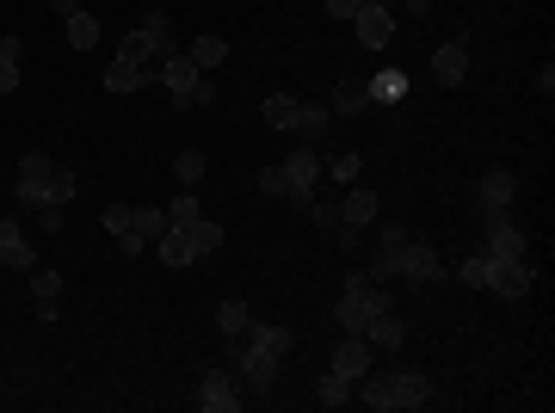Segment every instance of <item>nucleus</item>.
I'll return each mask as SVG.
<instances>
[{
	"instance_id": "1",
	"label": "nucleus",
	"mask_w": 555,
	"mask_h": 413,
	"mask_svg": "<svg viewBox=\"0 0 555 413\" xmlns=\"http://www.w3.org/2000/svg\"><path fill=\"white\" fill-rule=\"evenodd\" d=\"M229 364L241 370V383H247L253 395L278 389V370H284V358H278V352H266L259 340H247V333H235V340H229Z\"/></svg>"
},
{
	"instance_id": "2",
	"label": "nucleus",
	"mask_w": 555,
	"mask_h": 413,
	"mask_svg": "<svg viewBox=\"0 0 555 413\" xmlns=\"http://www.w3.org/2000/svg\"><path fill=\"white\" fill-rule=\"evenodd\" d=\"M198 407H204V413H241V407H247L241 370H235V364H210L204 377H198Z\"/></svg>"
},
{
	"instance_id": "3",
	"label": "nucleus",
	"mask_w": 555,
	"mask_h": 413,
	"mask_svg": "<svg viewBox=\"0 0 555 413\" xmlns=\"http://www.w3.org/2000/svg\"><path fill=\"white\" fill-rule=\"evenodd\" d=\"M155 81L167 87L173 111H192V105H198V81H204V74H198V62L185 56V50H167V56L155 62Z\"/></svg>"
},
{
	"instance_id": "4",
	"label": "nucleus",
	"mask_w": 555,
	"mask_h": 413,
	"mask_svg": "<svg viewBox=\"0 0 555 413\" xmlns=\"http://www.w3.org/2000/svg\"><path fill=\"white\" fill-rule=\"evenodd\" d=\"M167 50H173V19H167L161 7L148 13V19L124 37V44H118V56H124V62H161Z\"/></svg>"
},
{
	"instance_id": "5",
	"label": "nucleus",
	"mask_w": 555,
	"mask_h": 413,
	"mask_svg": "<svg viewBox=\"0 0 555 413\" xmlns=\"http://www.w3.org/2000/svg\"><path fill=\"white\" fill-rule=\"evenodd\" d=\"M50 173H56V161L44 155V148H31V155L19 161V185H13L19 210H44L50 204Z\"/></svg>"
},
{
	"instance_id": "6",
	"label": "nucleus",
	"mask_w": 555,
	"mask_h": 413,
	"mask_svg": "<svg viewBox=\"0 0 555 413\" xmlns=\"http://www.w3.org/2000/svg\"><path fill=\"white\" fill-rule=\"evenodd\" d=\"M438 278H444V253H438V241L407 235V247H401V284H438Z\"/></svg>"
},
{
	"instance_id": "7",
	"label": "nucleus",
	"mask_w": 555,
	"mask_h": 413,
	"mask_svg": "<svg viewBox=\"0 0 555 413\" xmlns=\"http://www.w3.org/2000/svg\"><path fill=\"white\" fill-rule=\"evenodd\" d=\"M352 37H358V50H389L395 44V7L364 0V7L352 13Z\"/></svg>"
},
{
	"instance_id": "8",
	"label": "nucleus",
	"mask_w": 555,
	"mask_h": 413,
	"mask_svg": "<svg viewBox=\"0 0 555 413\" xmlns=\"http://www.w3.org/2000/svg\"><path fill=\"white\" fill-rule=\"evenodd\" d=\"M401 247H407V229H401V222H389V229L377 235V247H370L364 278H370V284H395V278H401Z\"/></svg>"
},
{
	"instance_id": "9",
	"label": "nucleus",
	"mask_w": 555,
	"mask_h": 413,
	"mask_svg": "<svg viewBox=\"0 0 555 413\" xmlns=\"http://www.w3.org/2000/svg\"><path fill=\"white\" fill-rule=\"evenodd\" d=\"M284 179H290V204L296 210H309L315 204V179H321V148H296V155L284 161Z\"/></svg>"
},
{
	"instance_id": "10",
	"label": "nucleus",
	"mask_w": 555,
	"mask_h": 413,
	"mask_svg": "<svg viewBox=\"0 0 555 413\" xmlns=\"http://www.w3.org/2000/svg\"><path fill=\"white\" fill-rule=\"evenodd\" d=\"M488 290L500 303H525L531 296V259H494L488 266Z\"/></svg>"
},
{
	"instance_id": "11",
	"label": "nucleus",
	"mask_w": 555,
	"mask_h": 413,
	"mask_svg": "<svg viewBox=\"0 0 555 413\" xmlns=\"http://www.w3.org/2000/svg\"><path fill=\"white\" fill-rule=\"evenodd\" d=\"M488 259H525V229L506 216V210H488V241H481Z\"/></svg>"
},
{
	"instance_id": "12",
	"label": "nucleus",
	"mask_w": 555,
	"mask_h": 413,
	"mask_svg": "<svg viewBox=\"0 0 555 413\" xmlns=\"http://www.w3.org/2000/svg\"><path fill=\"white\" fill-rule=\"evenodd\" d=\"M364 272H346V290H340V303H333V321H340V333H364L370 309H364Z\"/></svg>"
},
{
	"instance_id": "13",
	"label": "nucleus",
	"mask_w": 555,
	"mask_h": 413,
	"mask_svg": "<svg viewBox=\"0 0 555 413\" xmlns=\"http://www.w3.org/2000/svg\"><path fill=\"white\" fill-rule=\"evenodd\" d=\"M432 401V377H426V370H389V413L401 407H426Z\"/></svg>"
},
{
	"instance_id": "14",
	"label": "nucleus",
	"mask_w": 555,
	"mask_h": 413,
	"mask_svg": "<svg viewBox=\"0 0 555 413\" xmlns=\"http://www.w3.org/2000/svg\"><path fill=\"white\" fill-rule=\"evenodd\" d=\"M31 309H37V321L62 315V272L56 266H31Z\"/></svg>"
},
{
	"instance_id": "15",
	"label": "nucleus",
	"mask_w": 555,
	"mask_h": 413,
	"mask_svg": "<svg viewBox=\"0 0 555 413\" xmlns=\"http://www.w3.org/2000/svg\"><path fill=\"white\" fill-rule=\"evenodd\" d=\"M370 364H377V352H370V340H364V333H346V340L340 346H333V358H327V370H340V377H364V370Z\"/></svg>"
},
{
	"instance_id": "16",
	"label": "nucleus",
	"mask_w": 555,
	"mask_h": 413,
	"mask_svg": "<svg viewBox=\"0 0 555 413\" xmlns=\"http://www.w3.org/2000/svg\"><path fill=\"white\" fill-rule=\"evenodd\" d=\"M148 81H155V62H124V56H111L105 68V93H148Z\"/></svg>"
},
{
	"instance_id": "17",
	"label": "nucleus",
	"mask_w": 555,
	"mask_h": 413,
	"mask_svg": "<svg viewBox=\"0 0 555 413\" xmlns=\"http://www.w3.org/2000/svg\"><path fill=\"white\" fill-rule=\"evenodd\" d=\"M463 74H469V44L463 37H451L444 50H432V81L438 87H463Z\"/></svg>"
},
{
	"instance_id": "18",
	"label": "nucleus",
	"mask_w": 555,
	"mask_h": 413,
	"mask_svg": "<svg viewBox=\"0 0 555 413\" xmlns=\"http://www.w3.org/2000/svg\"><path fill=\"white\" fill-rule=\"evenodd\" d=\"M377 210H383V198L370 192V185H346V192H340V222H352V229H370Z\"/></svg>"
},
{
	"instance_id": "19",
	"label": "nucleus",
	"mask_w": 555,
	"mask_h": 413,
	"mask_svg": "<svg viewBox=\"0 0 555 413\" xmlns=\"http://www.w3.org/2000/svg\"><path fill=\"white\" fill-rule=\"evenodd\" d=\"M364 340H370V352H401V346H407V327H401L395 309H383V315L364 321Z\"/></svg>"
},
{
	"instance_id": "20",
	"label": "nucleus",
	"mask_w": 555,
	"mask_h": 413,
	"mask_svg": "<svg viewBox=\"0 0 555 413\" xmlns=\"http://www.w3.org/2000/svg\"><path fill=\"white\" fill-rule=\"evenodd\" d=\"M155 253H161V266L185 272V266L198 259V247H192V229H173V222H167V229H161V241H155Z\"/></svg>"
},
{
	"instance_id": "21",
	"label": "nucleus",
	"mask_w": 555,
	"mask_h": 413,
	"mask_svg": "<svg viewBox=\"0 0 555 413\" xmlns=\"http://www.w3.org/2000/svg\"><path fill=\"white\" fill-rule=\"evenodd\" d=\"M512 192H518L512 167H488V173H481V210H512Z\"/></svg>"
},
{
	"instance_id": "22",
	"label": "nucleus",
	"mask_w": 555,
	"mask_h": 413,
	"mask_svg": "<svg viewBox=\"0 0 555 413\" xmlns=\"http://www.w3.org/2000/svg\"><path fill=\"white\" fill-rule=\"evenodd\" d=\"M327 124H333V111H327V105L296 99V130H303V142H309V148H327Z\"/></svg>"
},
{
	"instance_id": "23",
	"label": "nucleus",
	"mask_w": 555,
	"mask_h": 413,
	"mask_svg": "<svg viewBox=\"0 0 555 413\" xmlns=\"http://www.w3.org/2000/svg\"><path fill=\"white\" fill-rule=\"evenodd\" d=\"M364 87H370V105H395V99H407V74L401 68H377Z\"/></svg>"
},
{
	"instance_id": "24",
	"label": "nucleus",
	"mask_w": 555,
	"mask_h": 413,
	"mask_svg": "<svg viewBox=\"0 0 555 413\" xmlns=\"http://www.w3.org/2000/svg\"><path fill=\"white\" fill-rule=\"evenodd\" d=\"M62 31H68V50H99V19L81 7V13H68L62 19Z\"/></svg>"
},
{
	"instance_id": "25",
	"label": "nucleus",
	"mask_w": 555,
	"mask_h": 413,
	"mask_svg": "<svg viewBox=\"0 0 555 413\" xmlns=\"http://www.w3.org/2000/svg\"><path fill=\"white\" fill-rule=\"evenodd\" d=\"M253 327V309H247V296H229V303L216 309V333L222 340H235V333H247Z\"/></svg>"
},
{
	"instance_id": "26",
	"label": "nucleus",
	"mask_w": 555,
	"mask_h": 413,
	"mask_svg": "<svg viewBox=\"0 0 555 413\" xmlns=\"http://www.w3.org/2000/svg\"><path fill=\"white\" fill-rule=\"evenodd\" d=\"M185 56L198 62V74H210V68H222V62H229V37H216V31H204V37H198V44L185 50Z\"/></svg>"
},
{
	"instance_id": "27",
	"label": "nucleus",
	"mask_w": 555,
	"mask_h": 413,
	"mask_svg": "<svg viewBox=\"0 0 555 413\" xmlns=\"http://www.w3.org/2000/svg\"><path fill=\"white\" fill-rule=\"evenodd\" d=\"M333 118H358V111H370V87L364 81H340V93H333Z\"/></svg>"
},
{
	"instance_id": "28",
	"label": "nucleus",
	"mask_w": 555,
	"mask_h": 413,
	"mask_svg": "<svg viewBox=\"0 0 555 413\" xmlns=\"http://www.w3.org/2000/svg\"><path fill=\"white\" fill-rule=\"evenodd\" d=\"M321 173H327V179H333V185H340V192H346V185H358L364 161H358L352 148H346V155H321Z\"/></svg>"
},
{
	"instance_id": "29",
	"label": "nucleus",
	"mask_w": 555,
	"mask_h": 413,
	"mask_svg": "<svg viewBox=\"0 0 555 413\" xmlns=\"http://www.w3.org/2000/svg\"><path fill=\"white\" fill-rule=\"evenodd\" d=\"M315 401H321V407H346V401H352V377H340V370H321Z\"/></svg>"
},
{
	"instance_id": "30",
	"label": "nucleus",
	"mask_w": 555,
	"mask_h": 413,
	"mask_svg": "<svg viewBox=\"0 0 555 413\" xmlns=\"http://www.w3.org/2000/svg\"><path fill=\"white\" fill-rule=\"evenodd\" d=\"M173 173H179V185H185V192H198V179L210 173V161H204V148H179V161H173Z\"/></svg>"
},
{
	"instance_id": "31",
	"label": "nucleus",
	"mask_w": 555,
	"mask_h": 413,
	"mask_svg": "<svg viewBox=\"0 0 555 413\" xmlns=\"http://www.w3.org/2000/svg\"><path fill=\"white\" fill-rule=\"evenodd\" d=\"M247 340H259V346L278 352V358H290V352H296V333H290V327H259V321H253V327H247Z\"/></svg>"
},
{
	"instance_id": "32",
	"label": "nucleus",
	"mask_w": 555,
	"mask_h": 413,
	"mask_svg": "<svg viewBox=\"0 0 555 413\" xmlns=\"http://www.w3.org/2000/svg\"><path fill=\"white\" fill-rule=\"evenodd\" d=\"M488 266H494L488 253H469L463 266H457V284H463V290H488Z\"/></svg>"
},
{
	"instance_id": "33",
	"label": "nucleus",
	"mask_w": 555,
	"mask_h": 413,
	"mask_svg": "<svg viewBox=\"0 0 555 413\" xmlns=\"http://www.w3.org/2000/svg\"><path fill=\"white\" fill-rule=\"evenodd\" d=\"M266 124L272 130H296V93H272L266 99Z\"/></svg>"
},
{
	"instance_id": "34",
	"label": "nucleus",
	"mask_w": 555,
	"mask_h": 413,
	"mask_svg": "<svg viewBox=\"0 0 555 413\" xmlns=\"http://www.w3.org/2000/svg\"><path fill=\"white\" fill-rule=\"evenodd\" d=\"M192 247H198V259H210V253L222 247V222H210V216H198V222H192Z\"/></svg>"
},
{
	"instance_id": "35",
	"label": "nucleus",
	"mask_w": 555,
	"mask_h": 413,
	"mask_svg": "<svg viewBox=\"0 0 555 413\" xmlns=\"http://www.w3.org/2000/svg\"><path fill=\"white\" fill-rule=\"evenodd\" d=\"M259 198H290V179H284V167H259Z\"/></svg>"
},
{
	"instance_id": "36",
	"label": "nucleus",
	"mask_w": 555,
	"mask_h": 413,
	"mask_svg": "<svg viewBox=\"0 0 555 413\" xmlns=\"http://www.w3.org/2000/svg\"><path fill=\"white\" fill-rule=\"evenodd\" d=\"M167 222H173V229H192V222H198V198H192V192L173 198V204H167Z\"/></svg>"
},
{
	"instance_id": "37",
	"label": "nucleus",
	"mask_w": 555,
	"mask_h": 413,
	"mask_svg": "<svg viewBox=\"0 0 555 413\" xmlns=\"http://www.w3.org/2000/svg\"><path fill=\"white\" fill-rule=\"evenodd\" d=\"M99 222H105V235L118 241V235L130 229V204H105V210H99Z\"/></svg>"
},
{
	"instance_id": "38",
	"label": "nucleus",
	"mask_w": 555,
	"mask_h": 413,
	"mask_svg": "<svg viewBox=\"0 0 555 413\" xmlns=\"http://www.w3.org/2000/svg\"><path fill=\"white\" fill-rule=\"evenodd\" d=\"M68 198H74V173H68V167H56V173H50V204H62V210H68Z\"/></svg>"
},
{
	"instance_id": "39",
	"label": "nucleus",
	"mask_w": 555,
	"mask_h": 413,
	"mask_svg": "<svg viewBox=\"0 0 555 413\" xmlns=\"http://www.w3.org/2000/svg\"><path fill=\"white\" fill-rule=\"evenodd\" d=\"M309 222H315V229H340V198H333V204H309Z\"/></svg>"
},
{
	"instance_id": "40",
	"label": "nucleus",
	"mask_w": 555,
	"mask_h": 413,
	"mask_svg": "<svg viewBox=\"0 0 555 413\" xmlns=\"http://www.w3.org/2000/svg\"><path fill=\"white\" fill-rule=\"evenodd\" d=\"M7 266H13V272H25V278H31V266H37V247H31V241H19V247H13V253H7Z\"/></svg>"
},
{
	"instance_id": "41",
	"label": "nucleus",
	"mask_w": 555,
	"mask_h": 413,
	"mask_svg": "<svg viewBox=\"0 0 555 413\" xmlns=\"http://www.w3.org/2000/svg\"><path fill=\"white\" fill-rule=\"evenodd\" d=\"M7 93H19V62L0 56V99H7Z\"/></svg>"
},
{
	"instance_id": "42",
	"label": "nucleus",
	"mask_w": 555,
	"mask_h": 413,
	"mask_svg": "<svg viewBox=\"0 0 555 413\" xmlns=\"http://www.w3.org/2000/svg\"><path fill=\"white\" fill-rule=\"evenodd\" d=\"M19 241H25V229H19V216H0V247H7V253H13Z\"/></svg>"
},
{
	"instance_id": "43",
	"label": "nucleus",
	"mask_w": 555,
	"mask_h": 413,
	"mask_svg": "<svg viewBox=\"0 0 555 413\" xmlns=\"http://www.w3.org/2000/svg\"><path fill=\"white\" fill-rule=\"evenodd\" d=\"M321 7H327V19H346L352 25V13L364 7V0H321Z\"/></svg>"
},
{
	"instance_id": "44",
	"label": "nucleus",
	"mask_w": 555,
	"mask_h": 413,
	"mask_svg": "<svg viewBox=\"0 0 555 413\" xmlns=\"http://www.w3.org/2000/svg\"><path fill=\"white\" fill-rule=\"evenodd\" d=\"M37 229L56 235V229H62V204H44V210H37Z\"/></svg>"
},
{
	"instance_id": "45",
	"label": "nucleus",
	"mask_w": 555,
	"mask_h": 413,
	"mask_svg": "<svg viewBox=\"0 0 555 413\" xmlns=\"http://www.w3.org/2000/svg\"><path fill=\"white\" fill-rule=\"evenodd\" d=\"M50 13H56V19H68V13H81V0H50Z\"/></svg>"
},
{
	"instance_id": "46",
	"label": "nucleus",
	"mask_w": 555,
	"mask_h": 413,
	"mask_svg": "<svg viewBox=\"0 0 555 413\" xmlns=\"http://www.w3.org/2000/svg\"><path fill=\"white\" fill-rule=\"evenodd\" d=\"M0 266H7V247H0Z\"/></svg>"
},
{
	"instance_id": "47",
	"label": "nucleus",
	"mask_w": 555,
	"mask_h": 413,
	"mask_svg": "<svg viewBox=\"0 0 555 413\" xmlns=\"http://www.w3.org/2000/svg\"><path fill=\"white\" fill-rule=\"evenodd\" d=\"M377 7H395V0H377Z\"/></svg>"
}]
</instances>
